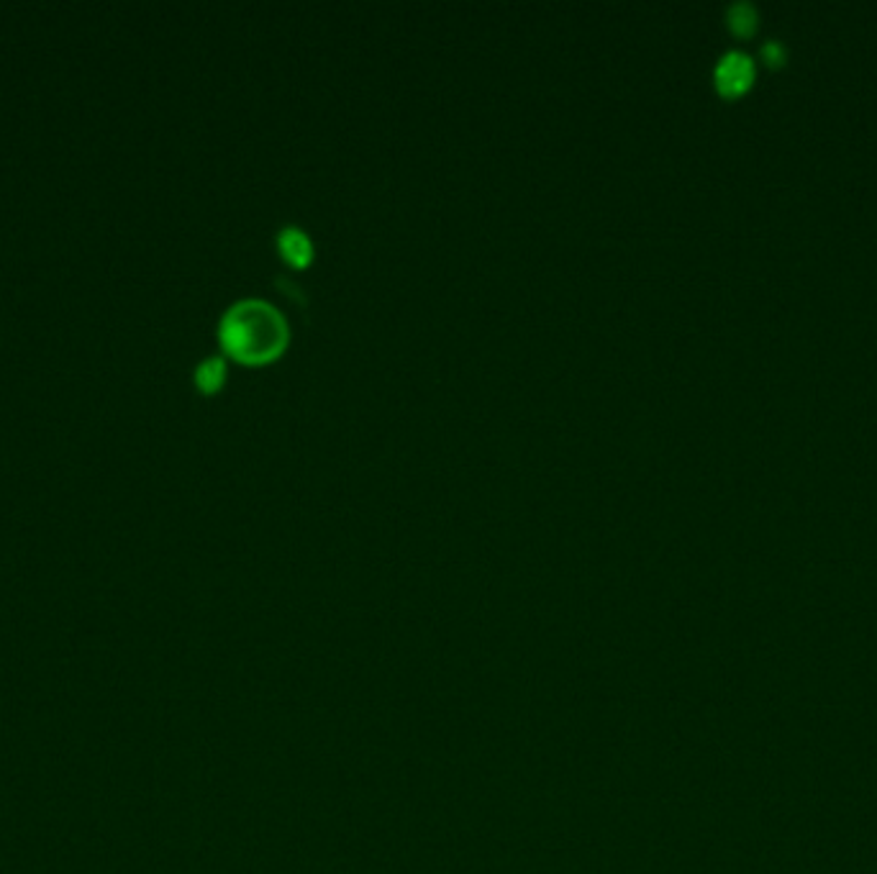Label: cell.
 <instances>
[{"mask_svg":"<svg viewBox=\"0 0 877 874\" xmlns=\"http://www.w3.org/2000/svg\"><path fill=\"white\" fill-rule=\"evenodd\" d=\"M226 380V362L221 357H208L195 367V385L201 393H216Z\"/></svg>","mask_w":877,"mask_h":874,"instance_id":"277c9868","label":"cell"},{"mask_svg":"<svg viewBox=\"0 0 877 874\" xmlns=\"http://www.w3.org/2000/svg\"><path fill=\"white\" fill-rule=\"evenodd\" d=\"M218 342L226 355L244 364H262L288 344V323L267 300L247 298L233 303L218 323Z\"/></svg>","mask_w":877,"mask_h":874,"instance_id":"6da1fadb","label":"cell"},{"mask_svg":"<svg viewBox=\"0 0 877 874\" xmlns=\"http://www.w3.org/2000/svg\"><path fill=\"white\" fill-rule=\"evenodd\" d=\"M277 247H280L285 260L296 264V267H305L313 260V241L298 226H283L280 234H277Z\"/></svg>","mask_w":877,"mask_h":874,"instance_id":"3957f363","label":"cell"},{"mask_svg":"<svg viewBox=\"0 0 877 874\" xmlns=\"http://www.w3.org/2000/svg\"><path fill=\"white\" fill-rule=\"evenodd\" d=\"M729 24L736 34H752L757 26V11L752 3H734L729 9Z\"/></svg>","mask_w":877,"mask_h":874,"instance_id":"5b68a950","label":"cell"},{"mask_svg":"<svg viewBox=\"0 0 877 874\" xmlns=\"http://www.w3.org/2000/svg\"><path fill=\"white\" fill-rule=\"evenodd\" d=\"M762 55H765V60L770 62V64H780V62L785 60L783 44H778V41H767L765 47H762Z\"/></svg>","mask_w":877,"mask_h":874,"instance_id":"8992f818","label":"cell"},{"mask_svg":"<svg viewBox=\"0 0 877 874\" xmlns=\"http://www.w3.org/2000/svg\"><path fill=\"white\" fill-rule=\"evenodd\" d=\"M755 77V62L744 51H726L716 64V85L723 95H740Z\"/></svg>","mask_w":877,"mask_h":874,"instance_id":"7a4b0ae2","label":"cell"}]
</instances>
